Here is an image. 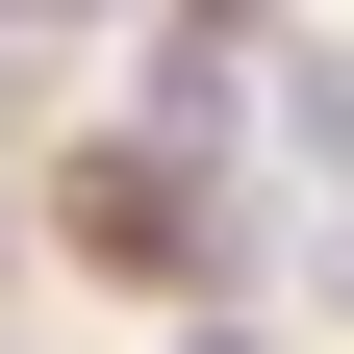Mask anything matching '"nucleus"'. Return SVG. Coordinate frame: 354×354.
I'll list each match as a JSON object with an SVG mask.
<instances>
[{
	"label": "nucleus",
	"mask_w": 354,
	"mask_h": 354,
	"mask_svg": "<svg viewBox=\"0 0 354 354\" xmlns=\"http://www.w3.org/2000/svg\"><path fill=\"white\" fill-rule=\"evenodd\" d=\"M51 228L102 253V279H228V253H203V177H177V127H102V152L51 177Z\"/></svg>",
	"instance_id": "1"
},
{
	"label": "nucleus",
	"mask_w": 354,
	"mask_h": 354,
	"mask_svg": "<svg viewBox=\"0 0 354 354\" xmlns=\"http://www.w3.org/2000/svg\"><path fill=\"white\" fill-rule=\"evenodd\" d=\"M304 304L354 329V177H304Z\"/></svg>",
	"instance_id": "2"
}]
</instances>
